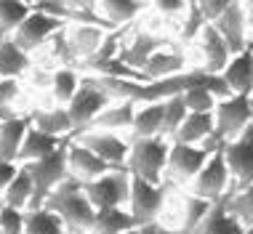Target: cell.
I'll return each mask as SVG.
<instances>
[{
  "label": "cell",
  "instance_id": "6da1fadb",
  "mask_svg": "<svg viewBox=\"0 0 253 234\" xmlns=\"http://www.w3.org/2000/svg\"><path fill=\"white\" fill-rule=\"evenodd\" d=\"M43 208L56 213L70 234H91L93 224H96V213H99L93 208V202L88 199L83 181H78L75 176H70L64 184H59L51 192Z\"/></svg>",
  "mask_w": 253,
  "mask_h": 234
},
{
  "label": "cell",
  "instance_id": "7a4b0ae2",
  "mask_svg": "<svg viewBox=\"0 0 253 234\" xmlns=\"http://www.w3.org/2000/svg\"><path fill=\"white\" fill-rule=\"evenodd\" d=\"M253 122V107H251V96L245 93H232L229 99H221L213 109V133L205 139L200 147L208 152H216L224 144L235 141Z\"/></svg>",
  "mask_w": 253,
  "mask_h": 234
},
{
  "label": "cell",
  "instance_id": "3957f363",
  "mask_svg": "<svg viewBox=\"0 0 253 234\" xmlns=\"http://www.w3.org/2000/svg\"><path fill=\"white\" fill-rule=\"evenodd\" d=\"M70 144H72V139H67L56 152H51L48 157L35 160V162H24L27 168H30V176H32V199H30V205H27V210L43 208L51 192L72 176L70 173Z\"/></svg>",
  "mask_w": 253,
  "mask_h": 234
},
{
  "label": "cell",
  "instance_id": "277c9868",
  "mask_svg": "<svg viewBox=\"0 0 253 234\" xmlns=\"http://www.w3.org/2000/svg\"><path fill=\"white\" fill-rule=\"evenodd\" d=\"M170 141L166 136H147V139H131V155H128V173L139 176L149 184H166Z\"/></svg>",
  "mask_w": 253,
  "mask_h": 234
},
{
  "label": "cell",
  "instance_id": "5b68a950",
  "mask_svg": "<svg viewBox=\"0 0 253 234\" xmlns=\"http://www.w3.org/2000/svg\"><path fill=\"white\" fill-rule=\"evenodd\" d=\"M88 199L93 208H128V197H131V173L128 168H118L109 173L93 178V181L83 184Z\"/></svg>",
  "mask_w": 253,
  "mask_h": 234
},
{
  "label": "cell",
  "instance_id": "8992f818",
  "mask_svg": "<svg viewBox=\"0 0 253 234\" xmlns=\"http://www.w3.org/2000/svg\"><path fill=\"white\" fill-rule=\"evenodd\" d=\"M168 195V181L166 184H149L139 176H131V197H128V213L136 218L139 226L157 224L163 205Z\"/></svg>",
  "mask_w": 253,
  "mask_h": 234
},
{
  "label": "cell",
  "instance_id": "52a82bcc",
  "mask_svg": "<svg viewBox=\"0 0 253 234\" xmlns=\"http://www.w3.org/2000/svg\"><path fill=\"white\" fill-rule=\"evenodd\" d=\"M109 104H112V99H109V96L101 91V88H96L88 78L80 80L78 93H75L72 101L67 104V109H70V117H72V122H75L72 139H75V136H80V133H85V130L91 128V122L96 120V117L104 112Z\"/></svg>",
  "mask_w": 253,
  "mask_h": 234
},
{
  "label": "cell",
  "instance_id": "ba28073f",
  "mask_svg": "<svg viewBox=\"0 0 253 234\" xmlns=\"http://www.w3.org/2000/svg\"><path fill=\"white\" fill-rule=\"evenodd\" d=\"M213 152L195 144H181L173 141L168 152V165H166V181L173 184H192V178L203 170V165L208 162V157Z\"/></svg>",
  "mask_w": 253,
  "mask_h": 234
},
{
  "label": "cell",
  "instance_id": "9c48e42d",
  "mask_svg": "<svg viewBox=\"0 0 253 234\" xmlns=\"http://www.w3.org/2000/svg\"><path fill=\"white\" fill-rule=\"evenodd\" d=\"M232 187V176L227 168V160H224V149H216L213 155L208 157V162L203 165V170L192 178V195L211 199V202H218Z\"/></svg>",
  "mask_w": 253,
  "mask_h": 234
},
{
  "label": "cell",
  "instance_id": "30bf717a",
  "mask_svg": "<svg viewBox=\"0 0 253 234\" xmlns=\"http://www.w3.org/2000/svg\"><path fill=\"white\" fill-rule=\"evenodd\" d=\"M224 160L235 189H245L253 184V122L237 136L235 141L224 144Z\"/></svg>",
  "mask_w": 253,
  "mask_h": 234
},
{
  "label": "cell",
  "instance_id": "8fae6325",
  "mask_svg": "<svg viewBox=\"0 0 253 234\" xmlns=\"http://www.w3.org/2000/svg\"><path fill=\"white\" fill-rule=\"evenodd\" d=\"M75 141L88 147L112 168H126L128 155H131V141L120 139L118 133H109V130H85V133L75 136Z\"/></svg>",
  "mask_w": 253,
  "mask_h": 234
},
{
  "label": "cell",
  "instance_id": "7c38bea8",
  "mask_svg": "<svg viewBox=\"0 0 253 234\" xmlns=\"http://www.w3.org/2000/svg\"><path fill=\"white\" fill-rule=\"evenodd\" d=\"M61 30H64V19H59V16H53V13H45V11H38L35 8L11 38L16 40V45H22L24 51L30 53V51H35L38 45H43L45 40L53 35V32H61Z\"/></svg>",
  "mask_w": 253,
  "mask_h": 234
},
{
  "label": "cell",
  "instance_id": "4fadbf2b",
  "mask_svg": "<svg viewBox=\"0 0 253 234\" xmlns=\"http://www.w3.org/2000/svg\"><path fill=\"white\" fill-rule=\"evenodd\" d=\"M211 24H213L216 30L221 32V38L227 40L232 56L248 48V13H245L240 0H235V3H232L229 8Z\"/></svg>",
  "mask_w": 253,
  "mask_h": 234
},
{
  "label": "cell",
  "instance_id": "5bb4252c",
  "mask_svg": "<svg viewBox=\"0 0 253 234\" xmlns=\"http://www.w3.org/2000/svg\"><path fill=\"white\" fill-rule=\"evenodd\" d=\"M168 38H157V35H149V32H139L133 35L131 43H120V51H118V59L123 61L126 67L141 72L144 64L149 61V56H155L157 51L168 48Z\"/></svg>",
  "mask_w": 253,
  "mask_h": 234
},
{
  "label": "cell",
  "instance_id": "9a60e30c",
  "mask_svg": "<svg viewBox=\"0 0 253 234\" xmlns=\"http://www.w3.org/2000/svg\"><path fill=\"white\" fill-rule=\"evenodd\" d=\"M197 38H200V51H203V70L211 72V75H221L227 70L229 59H232L227 40L221 38V32H218L211 22L203 27Z\"/></svg>",
  "mask_w": 253,
  "mask_h": 234
},
{
  "label": "cell",
  "instance_id": "2e32d148",
  "mask_svg": "<svg viewBox=\"0 0 253 234\" xmlns=\"http://www.w3.org/2000/svg\"><path fill=\"white\" fill-rule=\"evenodd\" d=\"M224 82L232 93L253 96V40H248V48L229 59L227 70L221 72Z\"/></svg>",
  "mask_w": 253,
  "mask_h": 234
},
{
  "label": "cell",
  "instance_id": "e0dca14e",
  "mask_svg": "<svg viewBox=\"0 0 253 234\" xmlns=\"http://www.w3.org/2000/svg\"><path fill=\"white\" fill-rule=\"evenodd\" d=\"M189 64H187V53L181 51V48H163V51H157L155 56H149V61L144 64V70H141V75H144L147 82L152 80H163V78H170V75H181L187 72Z\"/></svg>",
  "mask_w": 253,
  "mask_h": 234
},
{
  "label": "cell",
  "instance_id": "ac0fdd59",
  "mask_svg": "<svg viewBox=\"0 0 253 234\" xmlns=\"http://www.w3.org/2000/svg\"><path fill=\"white\" fill-rule=\"evenodd\" d=\"M109 170H118L112 168L109 162H104L99 155H93L88 147H83V144H70V173L78 178V181H93V178L104 176L109 173Z\"/></svg>",
  "mask_w": 253,
  "mask_h": 234
},
{
  "label": "cell",
  "instance_id": "d6986e66",
  "mask_svg": "<svg viewBox=\"0 0 253 234\" xmlns=\"http://www.w3.org/2000/svg\"><path fill=\"white\" fill-rule=\"evenodd\" d=\"M67 38H70L75 59L88 61L101 51V45L107 40V30L104 27H96V24H78L72 30H67Z\"/></svg>",
  "mask_w": 253,
  "mask_h": 234
},
{
  "label": "cell",
  "instance_id": "ffe728a7",
  "mask_svg": "<svg viewBox=\"0 0 253 234\" xmlns=\"http://www.w3.org/2000/svg\"><path fill=\"white\" fill-rule=\"evenodd\" d=\"M30 122V117H11L0 122V160L3 162H19V149L24 144Z\"/></svg>",
  "mask_w": 253,
  "mask_h": 234
},
{
  "label": "cell",
  "instance_id": "44dd1931",
  "mask_svg": "<svg viewBox=\"0 0 253 234\" xmlns=\"http://www.w3.org/2000/svg\"><path fill=\"white\" fill-rule=\"evenodd\" d=\"M32 125L43 133H51V136H59V139H67V136L75 133V122L70 117V109L56 104L53 109H35L30 115Z\"/></svg>",
  "mask_w": 253,
  "mask_h": 234
},
{
  "label": "cell",
  "instance_id": "7402d4cb",
  "mask_svg": "<svg viewBox=\"0 0 253 234\" xmlns=\"http://www.w3.org/2000/svg\"><path fill=\"white\" fill-rule=\"evenodd\" d=\"M163 117H166V101H149V104H136V117H133L131 139L163 136Z\"/></svg>",
  "mask_w": 253,
  "mask_h": 234
},
{
  "label": "cell",
  "instance_id": "603a6c76",
  "mask_svg": "<svg viewBox=\"0 0 253 234\" xmlns=\"http://www.w3.org/2000/svg\"><path fill=\"white\" fill-rule=\"evenodd\" d=\"M133 117H136V104L133 101H112V104L91 122L88 130H109V133L131 130L133 128Z\"/></svg>",
  "mask_w": 253,
  "mask_h": 234
},
{
  "label": "cell",
  "instance_id": "cb8c5ba5",
  "mask_svg": "<svg viewBox=\"0 0 253 234\" xmlns=\"http://www.w3.org/2000/svg\"><path fill=\"white\" fill-rule=\"evenodd\" d=\"M67 139H72V136H67ZM67 139H59V136L43 133V130H38L35 125H30V130H27V136H24L22 149H19V160H22V162L43 160V157H48L51 152H56V149H59Z\"/></svg>",
  "mask_w": 253,
  "mask_h": 234
},
{
  "label": "cell",
  "instance_id": "d4e9b609",
  "mask_svg": "<svg viewBox=\"0 0 253 234\" xmlns=\"http://www.w3.org/2000/svg\"><path fill=\"white\" fill-rule=\"evenodd\" d=\"M195 234H245V226L227 210V195H224L218 202H213Z\"/></svg>",
  "mask_w": 253,
  "mask_h": 234
},
{
  "label": "cell",
  "instance_id": "484cf974",
  "mask_svg": "<svg viewBox=\"0 0 253 234\" xmlns=\"http://www.w3.org/2000/svg\"><path fill=\"white\" fill-rule=\"evenodd\" d=\"M213 133V112H189L184 117L181 128L176 130L173 141H181V144H200Z\"/></svg>",
  "mask_w": 253,
  "mask_h": 234
},
{
  "label": "cell",
  "instance_id": "4316f807",
  "mask_svg": "<svg viewBox=\"0 0 253 234\" xmlns=\"http://www.w3.org/2000/svg\"><path fill=\"white\" fill-rule=\"evenodd\" d=\"M133 229H139V224L128 213V208H101L96 213V224L91 234H128Z\"/></svg>",
  "mask_w": 253,
  "mask_h": 234
},
{
  "label": "cell",
  "instance_id": "83f0119b",
  "mask_svg": "<svg viewBox=\"0 0 253 234\" xmlns=\"http://www.w3.org/2000/svg\"><path fill=\"white\" fill-rule=\"evenodd\" d=\"M27 67H30V53L22 45H16L13 38H5L3 45H0V78L16 80Z\"/></svg>",
  "mask_w": 253,
  "mask_h": 234
},
{
  "label": "cell",
  "instance_id": "f1b7e54d",
  "mask_svg": "<svg viewBox=\"0 0 253 234\" xmlns=\"http://www.w3.org/2000/svg\"><path fill=\"white\" fill-rule=\"evenodd\" d=\"M213 208L211 199H203L197 195H184V213H181V226L179 229H170V234H195L197 226L203 224V218L208 216V210Z\"/></svg>",
  "mask_w": 253,
  "mask_h": 234
},
{
  "label": "cell",
  "instance_id": "f546056e",
  "mask_svg": "<svg viewBox=\"0 0 253 234\" xmlns=\"http://www.w3.org/2000/svg\"><path fill=\"white\" fill-rule=\"evenodd\" d=\"M24 234H70V232H67V226L61 224L56 213H51L48 208H38L24 213Z\"/></svg>",
  "mask_w": 253,
  "mask_h": 234
},
{
  "label": "cell",
  "instance_id": "4dcf8cb0",
  "mask_svg": "<svg viewBox=\"0 0 253 234\" xmlns=\"http://www.w3.org/2000/svg\"><path fill=\"white\" fill-rule=\"evenodd\" d=\"M32 11H35V5L27 0H0V32L13 35Z\"/></svg>",
  "mask_w": 253,
  "mask_h": 234
},
{
  "label": "cell",
  "instance_id": "1f68e13d",
  "mask_svg": "<svg viewBox=\"0 0 253 234\" xmlns=\"http://www.w3.org/2000/svg\"><path fill=\"white\" fill-rule=\"evenodd\" d=\"M227 210L245 226V232L251 229L253 226V184L245 189H235V184H232L227 192Z\"/></svg>",
  "mask_w": 253,
  "mask_h": 234
},
{
  "label": "cell",
  "instance_id": "d6a6232c",
  "mask_svg": "<svg viewBox=\"0 0 253 234\" xmlns=\"http://www.w3.org/2000/svg\"><path fill=\"white\" fill-rule=\"evenodd\" d=\"M3 199H5V205L19 208V210H24L27 205H30V199H32V176H30V168H27V165L19 168L16 178H13V181L8 184V189L3 192Z\"/></svg>",
  "mask_w": 253,
  "mask_h": 234
},
{
  "label": "cell",
  "instance_id": "836d02e7",
  "mask_svg": "<svg viewBox=\"0 0 253 234\" xmlns=\"http://www.w3.org/2000/svg\"><path fill=\"white\" fill-rule=\"evenodd\" d=\"M141 8H144V5H139L136 0H99V13L107 22H112L115 27L128 24L131 19L139 16Z\"/></svg>",
  "mask_w": 253,
  "mask_h": 234
},
{
  "label": "cell",
  "instance_id": "e575fe53",
  "mask_svg": "<svg viewBox=\"0 0 253 234\" xmlns=\"http://www.w3.org/2000/svg\"><path fill=\"white\" fill-rule=\"evenodd\" d=\"M80 82H78V72L75 70H56L51 75V93L56 99V104H70L72 96L78 93Z\"/></svg>",
  "mask_w": 253,
  "mask_h": 234
},
{
  "label": "cell",
  "instance_id": "d590c367",
  "mask_svg": "<svg viewBox=\"0 0 253 234\" xmlns=\"http://www.w3.org/2000/svg\"><path fill=\"white\" fill-rule=\"evenodd\" d=\"M189 115L187 109V101H184V93L181 96H170V99H166V117H163V136H170L173 139L176 130L181 128L184 117Z\"/></svg>",
  "mask_w": 253,
  "mask_h": 234
},
{
  "label": "cell",
  "instance_id": "8d00e7d4",
  "mask_svg": "<svg viewBox=\"0 0 253 234\" xmlns=\"http://www.w3.org/2000/svg\"><path fill=\"white\" fill-rule=\"evenodd\" d=\"M184 101H187V109L189 112H213L218 99L211 88H189L184 93Z\"/></svg>",
  "mask_w": 253,
  "mask_h": 234
},
{
  "label": "cell",
  "instance_id": "74e56055",
  "mask_svg": "<svg viewBox=\"0 0 253 234\" xmlns=\"http://www.w3.org/2000/svg\"><path fill=\"white\" fill-rule=\"evenodd\" d=\"M19 96V82L13 78H0V122L16 117L11 112V101Z\"/></svg>",
  "mask_w": 253,
  "mask_h": 234
},
{
  "label": "cell",
  "instance_id": "f35d334b",
  "mask_svg": "<svg viewBox=\"0 0 253 234\" xmlns=\"http://www.w3.org/2000/svg\"><path fill=\"white\" fill-rule=\"evenodd\" d=\"M0 226H3V234H24V213L19 208H11V205H3Z\"/></svg>",
  "mask_w": 253,
  "mask_h": 234
},
{
  "label": "cell",
  "instance_id": "ab89813d",
  "mask_svg": "<svg viewBox=\"0 0 253 234\" xmlns=\"http://www.w3.org/2000/svg\"><path fill=\"white\" fill-rule=\"evenodd\" d=\"M53 56H56L61 64L70 70V64H75V53H72V45H70V38H67V30H61L56 38H53Z\"/></svg>",
  "mask_w": 253,
  "mask_h": 234
},
{
  "label": "cell",
  "instance_id": "60d3db41",
  "mask_svg": "<svg viewBox=\"0 0 253 234\" xmlns=\"http://www.w3.org/2000/svg\"><path fill=\"white\" fill-rule=\"evenodd\" d=\"M16 173H19L16 162H3V160H0V192L8 189V184L16 178Z\"/></svg>",
  "mask_w": 253,
  "mask_h": 234
},
{
  "label": "cell",
  "instance_id": "b9f144b4",
  "mask_svg": "<svg viewBox=\"0 0 253 234\" xmlns=\"http://www.w3.org/2000/svg\"><path fill=\"white\" fill-rule=\"evenodd\" d=\"M152 3L160 13H179L187 5V0H152Z\"/></svg>",
  "mask_w": 253,
  "mask_h": 234
},
{
  "label": "cell",
  "instance_id": "7bdbcfd3",
  "mask_svg": "<svg viewBox=\"0 0 253 234\" xmlns=\"http://www.w3.org/2000/svg\"><path fill=\"white\" fill-rule=\"evenodd\" d=\"M70 8H75V11H85V13H99L96 8H99V0H64Z\"/></svg>",
  "mask_w": 253,
  "mask_h": 234
},
{
  "label": "cell",
  "instance_id": "ee69618b",
  "mask_svg": "<svg viewBox=\"0 0 253 234\" xmlns=\"http://www.w3.org/2000/svg\"><path fill=\"white\" fill-rule=\"evenodd\" d=\"M128 234H170V229H166L160 221L157 224H147V226H139V229L128 232Z\"/></svg>",
  "mask_w": 253,
  "mask_h": 234
},
{
  "label": "cell",
  "instance_id": "f6af8a7d",
  "mask_svg": "<svg viewBox=\"0 0 253 234\" xmlns=\"http://www.w3.org/2000/svg\"><path fill=\"white\" fill-rule=\"evenodd\" d=\"M136 3H139V5H147V3H152V0H136Z\"/></svg>",
  "mask_w": 253,
  "mask_h": 234
},
{
  "label": "cell",
  "instance_id": "bcb514c9",
  "mask_svg": "<svg viewBox=\"0 0 253 234\" xmlns=\"http://www.w3.org/2000/svg\"><path fill=\"white\" fill-rule=\"evenodd\" d=\"M245 234H253V226H251V229H248V232H245Z\"/></svg>",
  "mask_w": 253,
  "mask_h": 234
},
{
  "label": "cell",
  "instance_id": "7dc6e473",
  "mask_svg": "<svg viewBox=\"0 0 253 234\" xmlns=\"http://www.w3.org/2000/svg\"><path fill=\"white\" fill-rule=\"evenodd\" d=\"M251 40H253V38H251ZM251 107H253V96H251Z\"/></svg>",
  "mask_w": 253,
  "mask_h": 234
},
{
  "label": "cell",
  "instance_id": "c3c4849f",
  "mask_svg": "<svg viewBox=\"0 0 253 234\" xmlns=\"http://www.w3.org/2000/svg\"><path fill=\"white\" fill-rule=\"evenodd\" d=\"M27 3H35V0H27Z\"/></svg>",
  "mask_w": 253,
  "mask_h": 234
},
{
  "label": "cell",
  "instance_id": "681fc988",
  "mask_svg": "<svg viewBox=\"0 0 253 234\" xmlns=\"http://www.w3.org/2000/svg\"><path fill=\"white\" fill-rule=\"evenodd\" d=\"M0 234H3V226H0Z\"/></svg>",
  "mask_w": 253,
  "mask_h": 234
}]
</instances>
